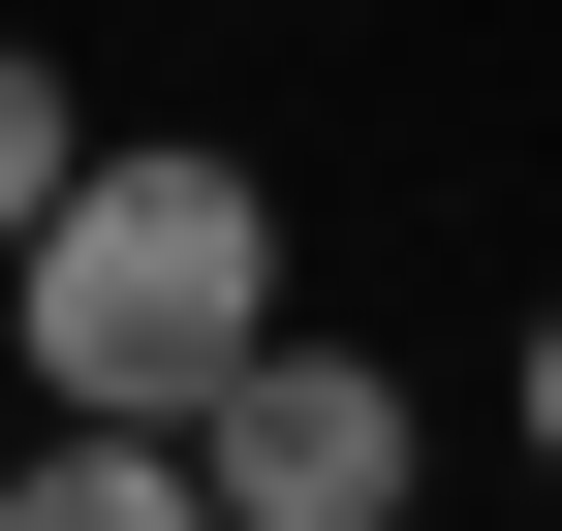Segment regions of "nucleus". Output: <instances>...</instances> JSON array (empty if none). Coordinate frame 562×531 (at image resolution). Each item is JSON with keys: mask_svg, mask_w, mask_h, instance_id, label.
<instances>
[{"mask_svg": "<svg viewBox=\"0 0 562 531\" xmlns=\"http://www.w3.org/2000/svg\"><path fill=\"white\" fill-rule=\"evenodd\" d=\"M250 344H281V188L188 157V125H94L63 219L0 250V375H32L63 438H188Z\"/></svg>", "mask_w": 562, "mask_h": 531, "instance_id": "1", "label": "nucleus"}, {"mask_svg": "<svg viewBox=\"0 0 562 531\" xmlns=\"http://www.w3.org/2000/svg\"><path fill=\"white\" fill-rule=\"evenodd\" d=\"M406 470H438V438H406V375H344V344H250L220 407H188V500L220 531H406Z\"/></svg>", "mask_w": 562, "mask_h": 531, "instance_id": "2", "label": "nucleus"}, {"mask_svg": "<svg viewBox=\"0 0 562 531\" xmlns=\"http://www.w3.org/2000/svg\"><path fill=\"white\" fill-rule=\"evenodd\" d=\"M0 531H220V500H188V438H0Z\"/></svg>", "mask_w": 562, "mask_h": 531, "instance_id": "3", "label": "nucleus"}, {"mask_svg": "<svg viewBox=\"0 0 562 531\" xmlns=\"http://www.w3.org/2000/svg\"><path fill=\"white\" fill-rule=\"evenodd\" d=\"M63 157H94V94H63V63H32V32H0V250H32V219H63Z\"/></svg>", "mask_w": 562, "mask_h": 531, "instance_id": "4", "label": "nucleus"}, {"mask_svg": "<svg viewBox=\"0 0 562 531\" xmlns=\"http://www.w3.org/2000/svg\"><path fill=\"white\" fill-rule=\"evenodd\" d=\"M531 470H562V313H531Z\"/></svg>", "mask_w": 562, "mask_h": 531, "instance_id": "5", "label": "nucleus"}, {"mask_svg": "<svg viewBox=\"0 0 562 531\" xmlns=\"http://www.w3.org/2000/svg\"><path fill=\"white\" fill-rule=\"evenodd\" d=\"M0 438H32V375H0Z\"/></svg>", "mask_w": 562, "mask_h": 531, "instance_id": "6", "label": "nucleus"}]
</instances>
